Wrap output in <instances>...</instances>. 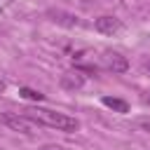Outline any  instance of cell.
<instances>
[{
	"mask_svg": "<svg viewBox=\"0 0 150 150\" xmlns=\"http://www.w3.org/2000/svg\"><path fill=\"white\" fill-rule=\"evenodd\" d=\"M26 117H30L35 124L40 127H49V129H56V131H63V134H73L80 129V120L66 115V112H56V110H49V108H26L21 110Z\"/></svg>",
	"mask_w": 150,
	"mask_h": 150,
	"instance_id": "1",
	"label": "cell"
},
{
	"mask_svg": "<svg viewBox=\"0 0 150 150\" xmlns=\"http://www.w3.org/2000/svg\"><path fill=\"white\" fill-rule=\"evenodd\" d=\"M145 68H148V70H150V61H148V63H145Z\"/></svg>",
	"mask_w": 150,
	"mask_h": 150,
	"instance_id": "11",
	"label": "cell"
},
{
	"mask_svg": "<svg viewBox=\"0 0 150 150\" xmlns=\"http://www.w3.org/2000/svg\"><path fill=\"white\" fill-rule=\"evenodd\" d=\"M19 94H21L23 98H28V101H38V103L45 98L40 91H35V89H28V87H21V91H19Z\"/></svg>",
	"mask_w": 150,
	"mask_h": 150,
	"instance_id": "8",
	"label": "cell"
},
{
	"mask_svg": "<svg viewBox=\"0 0 150 150\" xmlns=\"http://www.w3.org/2000/svg\"><path fill=\"white\" fill-rule=\"evenodd\" d=\"M47 16H49L52 21H56V23H61V26H68V28H75V26H82V21H80V16H75V14H68V12H61V9H49V12H47Z\"/></svg>",
	"mask_w": 150,
	"mask_h": 150,
	"instance_id": "6",
	"label": "cell"
},
{
	"mask_svg": "<svg viewBox=\"0 0 150 150\" xmlns=\"http://www.w3.org/2000/svg\"><path fill=\"white\" fill-rule=\"evenodd\" d=\"M101 66L105 68V70H110V73H124L127 68H129V61H127V56H122L120 52H103L101 54Z\"/></svg>",
	"mask_w": 150,
	"mask_h": 150,
	"instance_id": "3",
	"label": "cell"
},
{
	"mask_svg": "<svg viewBox=\"0 0 150 150\" xmlns=\"http://www.w3.org/2000/svg\"><path fill=\"white\" fill-rule=\"evenodd\" d=\"M103 105H105V108H112V110H117V112H129V105H127V101H122V98L103 96Z\"/></svg>",
	"mask_w": 150,
	"mask_h": 150,
	"instance_id": "7",
	"label": "cell"
},
{
	"mask_svg": "<svg viewBox=\"0 0 150 150\" xmlns=\"http://www.w3.org/2000/svg\"><path fill=\"white\" fill-rule=\"evenodd\" d=\"M94 28H96L98 33H103V35H115V33L122 28V21H120L117 16H112V14H103V16H98V19L94 21Z\"/></svg>",
	"mask_w": 150,
	"mask_h": 150,
	"instance_id": "5",
	"label": "cell"
},
{
	"mask_svg": "<svg viewBox=\"0 0 150 150\" xmlns=\"http://www.w3.org/2000/svg\"><path fill=\"white\" fill-rule=\"evenodd\" d=\"M40 150H68V148H63V145H45Z\"/></svg>",
	"mask_w": 150,
	"mask_h": 150,
	"instance_id": "9",
	"label": "cell"
},
{
	"mask_svg": "<svg viewBox=\"0 0 150 150\" xmlns=\"http://www.w3.org/2000/svg\"><path fill=\"white\" fill-rule=\"evenodd\" d=\"M84 82H87V77H84V73L80 68H73V70H68V73L61 75V87L66 91H80L84 87Z\"/></svg>",
	"mask_w": 150,
	"mask_h": 150,
	"instance_id": "4",
	"label": "cell"
},
{
	"mask_svg": "<svg viewBox=\"0 0 150 150\" xmlns=\"http://www.w3.org/2000/svg\"><path fill=\"white\" fill-rule=\"evenodd\" d=\"M0 124H5L12 131H19L23 136H35L38 129H40V124H35L23 112H0Z\"/></svg>",
	"mask_w": 150,
	"mask_h": 150,
	"instance_id": "2",
	"label": "cell"
},
{
	"mask_svg": "<svg viewBox=\"0 0 150 150\" xmlns=\"http://www.w3.org/2000/svg\"><path fill=\"white\" fill-rule=\"evenodd\" d=\"M5 87H7V84H5V80H2V77H0V94H2V91H5Z\"/></svg>",
	"mask_w": 150,
	"mask_h": 150,
	"instance_id": "10",
	"label": "cell"
}]
</instances>
